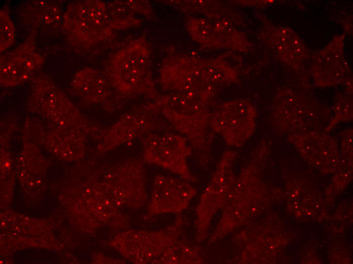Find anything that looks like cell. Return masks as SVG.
Instances as JSON below:
<instances>
[{
    "label": "cell",
    "instance_id": "obj_1",
    "mask_svg": "<svg viewBox=\"0 0 353 264\" xmlns=\"http://www.w3.org/2000/svg\"><path fill=\"white\" fill-rule=\"evenodd\" d=\"M104 72L119 95H142L154 101L159 96L152 73L150 47L144 35L113 54Z\"/></svg>",
    "mask_w": 353,
    "mask_h": 264
},
{
    "label": "cell",
    "instance_id": "obj_2",
    "mask_svg": "<svg viewBox=\"0 0 353 264\" xmlns=\"http://www.w3.org/2000/svg\"><path fill=\"white\" fill-rule=\"evenodd\" d=\"M214 89L173 92L159 96L153 104L194 147L207 144L208 128L211 113L209 103Z\"/></svg>",
    "mask_w": 353,
    "mask_h": 264
},
{
    "label": "cell",
    "instance_id": "obj_3",
    "mask_svg": "<svg viewBox=\"0 0 353 264\" xmlns=\"http://www.w3.org/2000/svg\"><path fill=\"white\" fill-rule=\"evenodd\" d=\"M61 29L67 44L87 50L110 38L112 26L106 3L98 0L76 1L63 12Z\"/></svg>",
    "mask_w": 353,
    "mask_h": 264
},
{
    "label": "cell",
    "instance_id": "obj_4",
    "mask_svg": "<svg viewBox=\"0 0 353 264\" xmlns=\"http://www.w3.org/2000/svg\"><path fill=\"white\" fill-rule=\"evenodd\" d=\"M187 141L185 137L177 134L149 133L142 139L144 160L167 169L185 180L192 181L193 177L186 163V158L191 154Z\"/></svg>",
    "mask_w": 353,
    "mask_h": 264
},
{
    "label": "cell",
    "instance_id": "obj_5",
    "mask_svg": "<svg viewBox=\"0 0 353 264\" xmlns=\"http://www.w3.org/2000/svg\"><path fill=\"white\" fill-rule=\"evenodd\" d=\"M256 113L244 100H234L221 104L211 113L209 127L219 134L229 146H240L255 128Z\"/></svg>",
    "mask_w": 353,
    "mask_h": 264
},
{
    "label": "cell",
    "instance_id": "obj_6",
    "mask_svg": "<svg viewBox=\"0 0 353 264\" xmlns=\"http://www.w3.org/2000/svg\"><path fill=\"white\" fill-rule=\"evenodd\" d=\"M36 31L13 49L0 56V80L3 86H12L32 78L43 66L45 58L37 49Z\"/></svg>",
    "mask_w": 353,
    "mask_h": 264
},
{
    "label": "cell",
    "instance_id": "obj_7",
    "mask_svg": "<svg viewBox=\"0 0 353 264\" xmlns=\"http://www.w3.org/2000/svg\"><path fill=\"white\" fill-rule=\"evenodd\" d=\"M162 88L173 92L206 90L214 88L206 67L194 58L173 56L166 58L159 70Z\"/></svg>",
    "mask_w": 353,
    "mask_h": 264
},
{
    "label": "cell",
    "instance_id": "obj_8",
    "mask_svg": "<svg viewBox=\"0 0 353 264\" xmlns=\"http://www.w3.org/2000/svg\"><path fill=\"white\" fill-rule=\"evenodd\" d=\"M158 114L153 103L125 113L104 132L98 149L108 150L151 133L157 127L156 117Z\"/></svg>",
    "mask_w": 353,
    "mask_h": 264
},
{
    "label": "cell",
    "instance_id": "obj_9",
    "mask_svg": "<svg viewBox=\"0 0 353 264\" xmlns=\"http://www.w3.org/2000/svg\"><path fill=\"white\" fill-rule=\"evenodd\" d=\"M28 104L31 110L46 117L60 121L72 119L86 123L75 106L46 76L34 79Z\"/></svg>",
    "mask_w": 353,
    "mask_h": 264
},
{
    "label": "cell",
    "instance_id": "obj_10",
    "mask_svg": "<svg viewBox=\"0 0 353 264\" xmlns=\"http://www.w3.org/2000/svg\"><path fill=\"white\" fill-rule=\"evenodd\" d=\"M165 233L130 230L116 237L113 246L126 258L135 263H157L160 255L167 247Z\"/></svg>",
    "mask_w": 353,
    "mask_h": 264
},
{
    "label": "cell",
    "instance_id": "obj_11",
    "mask_svg": "<svg viewBox=\"0 0 353 264\" xmlns=\"http://www.w3.org/2000/svg\"><path fill=\"white\" fill-rule=\"evenodd\" d=\"M194 192L188 183L171 177L157 175L154 179L148 216L182 210Z\"/></svg>",
    "mask_w": 353,
    "mask_h": 264
},
{
    "label": "cell",
    "instance_id": "obj_12",
    "mask_svg": "<svg viewBox=\"0 0 353 264\" xmlns=\"http://www.w3.org/2000/svg\"><path fill=\"white\" fill-rule=\"evenodd\" d=\"M72 86L82 99L92 104L105 102L115 91L104 71L91 67H85L74 75Z\"/></svg>",
    "mask_w": 353,
    "mask_h": 264
},
{
    "label": "cell",
    "instance_id": "obj_13",
    "mask_svg": "<svg viewBox=\"0 0 353 264\" xmlns=\"http://www.w3.org/2000/svg\"><path fill=\"white\" fill-rule=\"evenodd\" d=\"M23 24L34 29H55L62 24V8L59 2L36 0L27 2L19 10Z\"/></svg>",
    "mask_w": 353,
    "mask_h": 264
},
{
    "label": "cell",
    "instance_id": "obj_14",
    "mask_svg": "<svg viewBox=\"0 0 353 264\" xmlns=\"http://www.w3.org/2000/svg\"><path fill=\"white\" fill-rule=\"evenodd\" d=\"M106 5L115 30L136 27L142 22L138 16L151 17L152 14L150 3L145 1H115Z\"/></svg>",
    "mask_w": 353,
    "mask_h": 264
},
{
    "label": "cell",
    "instance_id": "obj_15",
    "mask_svg": "<svg viewBox=\"0 0 353 264\" xmlns=\"http://www.w3.org/2000/svg\"><path fill=\"white\" fill-rule=\"evenodd\" d=\"M208 21L192 18L187 24V29L191 37L199 43L213 47H229L233 30L227 22Z\"/></svg>",
    "mask_w": 353,
    "mask_h": 264
},
{
    "label": "cell",
    "instance_id": "obj_16",
    "mask_svg": "<svg viewBox=\"0 0 353 264\" xmlns=\"http://www.w3.org/2000/svg\"><path fill=\"white\" fill-rule=\"evenodd\" d=\"M16 32L14 24L10 16L8 7L0 10V52L3 53L15 42Z\"/></svg>",
    "mask_w": 353,
    "mask_h": 264
}]
</instances>
